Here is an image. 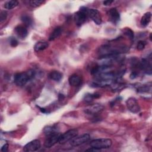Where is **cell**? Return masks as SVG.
I'll return each instance as SVG.
<instances>
[{
  "label": "cell",
  "mask_w": 152,
  "mask_h": 152,
  "mask_svg": "<svg viewBox=\"0 0 152 152\" xmlns=\"http://www.w3.org/2000/svg\"><path fill=\"white\" fill-rule=\"evenodd\" d=\"M68 82L70 86H78L81 83V79L80 76L76 74H73L69 77Z\"/></svg>",
  "instance_id": "cell-13"
},
{
  "label": "cell",
  "mask_w": 152,
  "mask_h": 152,
  "mask_svg": "<svg viewBox=\"0 0 152 152\" xmlns=\"http://www.w3.org/2000/svg\"><path fill=\"white\" fill-rule=\"evenodd\" d=\"M48 77L52 80L55 81H59L62 78V74L59 71H53L49 74Z\"/></svg>",
  "instance_id": "cell-16"
},
{
  "label": "cell",
  "mask_w": 152,
  "mask_h": 152,
  "mask_svg": "<svg viewBox=\"0 0 152 152\" xmlns=\"http://www.w3.org/2000/svg\"><path fill=\"white\" fill-rule=\"evenodd\" d=\"M151 12H147L145 13L143 15V16L141 17V19L140 21L141 25L143 27H146L147 26H148L151 21Z\"/></svg>",
  "instance_id": "cell-15"
},
{
  "label": "cell",
  "mask_w": 152,
  "mask_h": 152,
  "mask_svg": "<svg viewBox=\"0 0 152 152\" xmlns=\"http://www.w3.org/2000/svg\"><path fill=\"white\" fill-rule=\"evenodd\" d=\"M88 16L90 17L96 24L100 25L102 23V17L100 12L96 9H88L87 11Z\"/></svg>",
  "instance_id": "cell-8"
},
{
  "label": "cell",
  "mask_w": 152,
  "mask_h": 152,
  "mask_svg": "<svg viewBox=\"0 0 152 152\" xmlns=\"http://www.w3.org/2000/svg\"><path fill=\"white\" fill-rule=\"evenodd\" d=\"M15 31L17 33V36L21 39H24L28 35L27 29L24 26H17L15 28Z\"/></svg>",
  "instance_id": "cell-12"
},
{
  "label": "cell",
  "mask_w": 152,
  "mask_h": 152,
  "mask_svg": "<svg viewBox=\"0 0 152 152\" xmlns=\"http://www.w3.org/2000/svg\"><path fill=\"white\" fill-rule=\"evenodd\" d=\"M60 135H61V134H59V132H56L47 136V138L45 140L44 142V146L46 148H48L52 147L55 144L58 142Z\"/></svg>",
  "instance_id": "cell-6"
},
{
  "label": "cell",
  "mask_w": 152,
  "mask_h": 152,
  "mask_svg": "<svg viewBox=\"0 0 152 152\" xmlns=\"http://www.w3.org/2000/svg\"><path fill=\"white\" fill-rule=\"evenodd\" d=\"M87 11H88L87 8L81 7L80 10L75 14L74 20L76 24L78 26L82 25L88 17Z\"/></svg>",
  "instance_id": "cell-3"
},
{
  "label": "cell",
  "mask_w": 152,
  "mask_h": 152,
  "mask_svg": "<svg viewBox=\"0 0 152 152\" xmlns=\"http://www.w3.org/2000/svg\"><path fill=\"white\" fill-rule=\"evenodd\" d=\"M10 43L11 46L12 47H15L18 45V41L14 37H10Z\"/></svg>",
  "instance_id": "cell-26"
},
{
  "label": "cell",
  "mask_w": 152,
  "mask_h": 152,
  "mask_svg": "<svg viewBox=\"0 0 152 152\" xmlns=\"http://www.w3.org/2000/svg\"><path fill=\"white\" fill-rule=\"evenodd\" d=\"M137 74L135 73V72H132L131 73V74L130 75V78H132V79H134V78H136L137 77Z\"/></svg>",
  "instance_id": "cell-29"
},
{
  "label": "cell",
  "mask_w": 152,
  "mask_h": 152,
  "mask_svg": "<svg viewBox=\"0 0 152 152\" xmlns=\"http://www.w3.org/2000/svg\"><path fill=\"white\" fill-rule=\"evenodd\" d=\"M146 45V42L143 40H140L138 42L137 45V48L138 50H142L144 49L145 46Z\"/></svg>",
  "instance_id": "cell-23"
},
{
  "label": "cell",
  "mask_w": 152,
  "mask_h": 152,
  "mask_svg": "<svg viewBox=\"0 0 152 152\" xmlns=\"http://www.w3.org/2000/svg\"><path fill=\"white\" fill-rule=\"evenodd\" d=\"M78 134V131L75 129H69L64 133L61 134L58 142L61 144H64L68 141H70L73 138L76 137Z\"/></svg>",
  "instance_id": "cell-4"
},
{
  "label": "cell",
  "mask_w": 152,
  "mask_h": 152,
  "mask_svg": "<svg viewBox=\"0 0 152 152\" xmlns=\"http://www.w3.org/2000/svg\"><path fill=\"white\" fill-rule=\"evenodd\" d=\"M125 34L131 40H132V39H134V33H133V31H132L131 29H129V28L126 29L125 31Z\"/></svg>",
  "instance_id": "cell-25"
},
{
  "label": "cell",
  "mask_w": 152,
  "mask_h": 152,
  "mask_svg": "<svg viewBox=\"0 0 152 152\" xmlns=\"http://www.w3.org/2000/svg\"><path fill=\"white\" fill-rule=\"evenodd\" d=\"M18 2L16 0L7 1L4 4V7L7 10H11L18 6Z\"/></svg>",
  "instance_id": "cell-18"
},
{
  "label": "cell",
  "mask_w": 152,
  "mask_h": 152,
  "mask_svg": "<svg viewBox=\"0 0 152 152\" xmlns=\"http://www.w3.org/2000/svg\"><path fill=\"white\" fill-rule=\"evenodd\" d=\"M103 109V106L99 104H94L87 107L84 112L88 115H94L99 112L102 111Z\"/></svg>",
  "instance_id": "cell-10"
},
{
  "label": "cell",
  "mask_w": 152,
  "mask_h": 152,
  "mask_svg": "<svg viewBox=\"0 0 152 152\" xmlns=\"http://www.w3.org/2000/svg\"><path fill=\"white\" fill-rule=\"evenodd\" d=\"M113 2V1H105L103 2V4L104 5H110Z\"/></svg>",
  "instance_id": "cell-28"
},
{
  "label": "cell",
  "mask_w": 152,
  "mask_h": 152,
  "mask_svg": "<svg viewBox=\"0 0 152 152\" xmlns=\"http://www.w3.org/2000/svg\"><path fill=\"white\" fill-rule=\"evenodd\" d=\"M112 144V141L109 138H97L92 140L90 145L91 147L97 149L99 150L104 148H108L111 147Z\"/></svg>",
  "instance_id": "cell-2"
},
{
  "label": "cell",
  "mask_w": 152,
  "mask_h": 152,
  "mask_svg": "<svg viewBox=\"0 0 152 152\" xmlns=\"http://www.w3.org/2000/svg\"><path fill=\"white\" fill-rule=\"evenodd\" d=\"M126 104L127 107L129 111L132 113H138L140 110V107L139 106L138 103L137 102V100L134 97L129 98L126 102Z\"/></svg>",
  "instance_id": "cell-9"
},
{
  "label": "cell",
  "mask_w": 152,
  "mask_h": 152,
  "mask_svg": "<svg viewBox=\"0 0 152 152\" xmlns=\"http://www.w3.org/2000/svg\"><path fill=\"white\" fill-rule=\"evenodd\" d=\"M35 75V72L33 70H29L26 72L17 73L14 78V83L18 86H23L32 79Z\"/></svg>",
  "instance_id": "cell-1"
},
{
  "label": "cell",
  "mask_w": 152,
  "mask_h": 152,
  "mask_svg": "<svg viewBox=\"0 0 152 152\" xmlns=\"http://www.w3.org/2000/svg\"><path fill=\"white\" fill-rule=\"evenodd\" d=\"M100 97V94H89L88 95H86V96H85V100L87 101V102H90L91 100H93V99H96V98H98Z\"/></svg>",
  "instance_id": "cell-22"
},
{
  "label": "cell",
  "mask_w": 152,
  "mask_h": 152,
  "mask_svg": "<svg viewBox=\"0 0 152 152\" xmlns=\"http://www.w3.org/2000/svg\"><path fill=\"white\" fill-rule=\"evenodd\" d=\"M7 15H8L7 12L6 11L2 10L1 11V12H0V22L1 23H3L7 19Z\"/></svg>",
  "instance_id": "cell-24"
},
{
  "label": "cell",
  "mask_w": 152,
  "mask_h": 152,
  "mask_svg": "<svg viewBox=\"0 0 152 152\" xmlns=\"http://www.w3.org/2000/svg\"><path fill=\"white\" fill-rule=\"evenodd\" d=\"M43 132L46 136L58 132L57 128L54 126H48L45 127L43 129Z\"/></svg>",
  "instance_id": "cell-19"
},
{
  "label": "cell",
  "mask_w": 152,
  "mask_h": 152,
  "mask_svg": "<svg viewBox=\"0 0 152 152\" xmlns=\"http://www.w3.org/2000/svg\"><path fill=\"white\" fill-rule=\"evenodd\" d=\"M8 144L7 143H5L1 148V151L2 152H6L8 151Z\"/></svg>",
  "instance_id": "cell-27"
},
{
  "label": "cell",
  "mask_w": 152,
  "mask_h": 152,
  "mask_svg": "<svg viewBox=\"0 0 152 152\" xmlns=\"http://www.w3.org/2000/svg\"><path fill=\"white\" fill-rule=\"evenodd\" d=\"M49 46V43L46 41H39L37 42L34 46V50L36 52H40L42 50H45Z\"/></svg>",
  "instance_id": "cell-14"
},
{
  "label": "cell",
  "mask_w": 152,
  "mask_h": 152,
  "mask_svg": "<svg viewBox=\"0 0 152 152\" xmlns=\"http://www.w3.org/2000/svg\"><path fill=\"white\" fill-rule=\"evenodd\" d=\"M109 16L110 20L113 23H116L120 20V14L116 8H112L109 11Z\"/></svg>",
  "instance_id": "cell-11"
},
{
  "label": "cell",
  "mask_w": 152,
  "mask_h": 152,
  "mask_svg": "<svg viewBox=\"0 0 152 152\" xmlns=\"http://www.w3.org/2000/svg\"><path fill=\"white\" fill-rule=\"evenodd\" d=\"M45 2L44 1H40V0H30L28 1L29 6H30L32 8H36L41 5Z\"/></svg>",
  "instance_id": "cell-20"
},
{
  "label": "cell",
  "mask_w": 152,
  "mask_h": 152,
  "mask_svg": "<svg viewBox=\"0 0 152 152\" xmlns=\"http://www.w3.org/2000/svg\"><path fill=\"white\" fill-rule=\"evenodd\" d=\"M62 29L61 27H57L56 28H55L53 30V31L50 33L49 37V40L50 41H52L56 39V38H58L62 33Z\"/></svg>",
  "instance_id": "cell-17"
},
{
  "label": "cell",
  "mask_w": 152,
  "mask_h": 152,
  "mask_svg": "<svg viewBox=\"0 0 152 152\" xmlns=\"http://www.w3.org/2000/svg\"><path fill=\"white\" fill-rule=\"evenodd\" d=\"M90 139V135L88 134H84L80 136H76L70 141V144L72 146L81 145L87 142Z\"/></svg>",
  "instance_id": "cell-5"
},
{
  "label": "cell",
  "mask_w": 152,
  "mask_h": 152,
  "mask_svg": "<svg viewBox=\"0 0 152 152\" xmlns=\"http://www.w3.org/2000/svg\"><path fill=\"white\" fill-rule=\"evenodd\" d=\"M23 22L27 26H30L32 23L31 19L27 15H23L21 18Z\"/></svg>",
  "instance_id": "cell-21"
},
{
  "label": "cell",
  "mask_w": 152,
  "mask_h": 152,
  "mask_svg": "<svg viewBox=\"0 0 152 152\" xmlns=\"http://www.w3.org/2000/svg\"><path fill=\"white\" fill-rule=\"evenodd\" d=\"M40 141L34 140L26 144L23 147V151L26 152H33L38 150L40 147Z\"/></svg>",
  "instance_id": "cell-7"
}]
</instances>
